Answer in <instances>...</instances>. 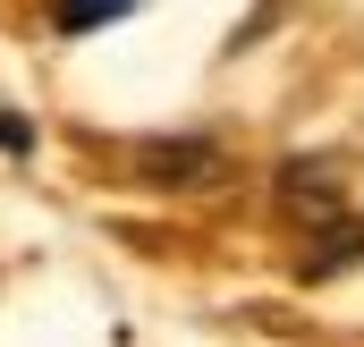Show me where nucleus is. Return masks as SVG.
I'll return each mask as SVG.
<instances>
[{
    "label": "nucleus",
    "mask_w": 364,
    "mask_h": 347,
    "mask_svg": "<svg viewBox=\"0 0 364 347\" xmlns=\"http://www.w3.org/2000/svg\"><path fill=\"white\" fill-rule=\"evenodd\" d=\"M127 9H136V0H60L51 26H60V34H102V26H119Z\"/></svg>",
    "instance_id": "nucleus-3"
},
{
    "label": "nucleus",
    "mask_w": 364,
    "mask_h": 347,
    "mask_svg": "<svg viewBox=\"0 0 364 347\" xmlns=\"http://www.w3.org/2000/svg\"><path fill=\"white\" fill-rule=\"evenodd\" d=\"M331 229H339V237H331V246H314V262H305V279H339V271H348V262L364 255V229H348V212H339Z\"/></svg>",
    "instance_id": "nucleus-4"
},
{
    "label": "nucleus",
    "mask_w": 364,
    "mask_h": 347,
    "mask_svg": "<svg viewBox=\"0 0 364 347\" xmlns=\"http://www.w3.org/2000/svg\"><path fill=\"white\" fill-rule=\"evenodd\" d=\"M279 203H288L296 220H314V229H331V220L348 212V186H339V161H314V153H296V161H279Z\"/></svg>",
    "instance_id": "nucleus-1"
},
{
    "label": "nucleus",
    "mask_w": 364,
    "mask_h": 347,
    "mask_svg": "<svg viewBox=\"0 0 364 347\" xmlns=\"http://www.w3.org/2000/svg\"><path fill=\"white\" fill-rule=\"evenodd\" d=\"M0 153H17V161L34 153V127H26V110H0Z\"/></svg>",
    "instance_id": "nucleus-5"
},
{
    "label": "nucleus",
    "mask_w": 364,
    "mask_h": 347,
    "mask_svg": "<svg viewBox=\"0 0 364 347\" xmlns=\"http://www.w3.org/2000/svg\"><path fill=\"white\" fill-rule=\"evenodd\" d=\"M136 170L153 178V186H212V178H220V153H212L203 136H153V144L136 153Z\"/></svg>",
    "instance_id": "nucleus-2"
}]
</instances>
